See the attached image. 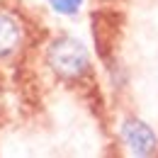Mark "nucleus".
Listing matches in <instances>:
<instances>
[{"label": "nucleus", "mask_w": 158, "mask_h": 158, "mask_svg": "<svg viewBox=\"0 0 158 158\" xmlns=\"http://www.w3.org/2000/svg\"><path fill=\"white\" fill-rule=\"evenodd\" d=\"M49 66L61 78H80L88 71V49L73 37H61L49 46Z\"/></svg>", "instance_id": "f257e3e1"}, {"label": "nucleus", "mask_w": 158, "mask_h": 158, "mask_svg": "<svg viewBox=\"0 0 158 158\" xmlns=\"http://www.w3.org/2000/svg\"><path fill=\"white\" fill-rule=\"evenodd\" d=\"M20 44V24L10 15L0 12V59L10 56Z\"/></svg>", "instance_id": "7ed1b4c3"}, {"label": "nucleus", "mask_w": 158, "mask_h": 158, "mask_svg": "<svg viewBox=\"0 0 158 158\" xmlns=\"http://www.w3.org/2000/svg\"><path fill=\"white\" fill-rule=\"evenodd\" d=\"M49 2L59 15H76L83 5V0H49Z\"/></svg>", "instance_id": "20e7f679"}, {"label": "nucleus", "mask_w": 158, "mask_h": 158, "mask_svg": "<svg viewBox=\"0 0 158 158\" xmlns=\"http://www.w3.org/2000/svg\"><path fill=\"white\" fill-rule=\"evenodd\" d=\"M122 136L127 141V146L131 148V153H136V156H151V153H156V134L151 131V127H146L139 119H127L124 122Z\"/></svg>", "instance_id": "f03ea898"}]
</instances>
